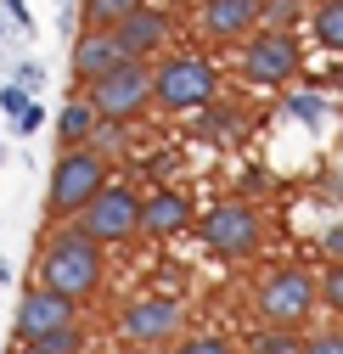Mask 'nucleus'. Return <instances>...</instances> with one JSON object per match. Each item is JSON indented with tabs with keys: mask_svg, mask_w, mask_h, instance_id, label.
Masks as SVG:
<instances>
[{
	"mask_svg": "<svg viewBox=\"0 0 343 354\" xmlns=\"http://www.w3.org/2000/svg\"><path fill=\"white\" fill-rule=\"evenodd\" d=\"M34 281L62 292V298H73V304H91L107 287V248L62 219V225L51 231V242L39 248V259H34Z\"/></svg>",
	"mask_w": 343,
	"mask_h": 354,
	"instance_id": "f257e3e1",
	"label": "nucleus"
},
{
	"mask_svg": "<svg viewBox=\"0 0 343 354\" xmlns=\"http://www.w3.org/2000/svg\"><path fill=\"white\" fill-rule=\"evenodd\" d=\"M214 91H220V73L197 51H175L152 68V107L163 113H203L214 107Z\"/></svg>",
	"mask_w": 343,
	"mask_h": 354,
	"instance_id": "f03ea898",
	"label": "nucleus"
},
{
	"mask_svg": "<svg viewBox=\"0 0 343 354\" xmlns=\"http://www.w3.org/2000/svg\"><path fill=\"white\" fill-rule=\"evenodd\" d=\"M102 186H107V152H96V147H68V152L57 158V169H51L46 225H51V219H57V225H62V219H73Z\"/></svg>",
	"mask_w": 343,
	"mask_h": 354,
	"instance_id": "7ed1b4c3",
	"label": "nucleus"
},
{
	"mask_svg": "<svg viewBox=\"0 0 343 354\" xmlns=\"http://www.w3.org/2000/svg\"><path fill=\"white\" fill-rule=\"evenodd\" d=\"M79 96L91 102L96 118H107V124H136V118H147V107H152V68L130 57V62L107 68L102 79H91Z\"/></svg>",
	"mask_w": 343,
	"mask_h": 354,
	"instance_id": "20e7f679",
	"label": "nucleus"
},
{
	"mask_svg": "<svg viewBox=\"0 0 343 354\" xmlns=\"http://www.w3.org/2000/svg\"><path fill=\"white\" fill-rule=\"evenodd\" d=\"M73 225H79L84 236H96L102 248L141 236V197H136V186H113V180H107L91 203L73 214Z\"/></svg>",
	"mask_w": 343,
	"mask_h": 354,
	"instance_id": "39448f33",
	"label": "nucleus"
},
{
	"mask_svg": "<svg viewBox=\"0 0 343 354\" xmlns=\"http://www.w3.org/2000/svg\"><path fill=\"white\" fill-rule=\"evenodd\" d=\"M197 236L208 242V253H220V259H253L259 253V242H265V231H259V214H253L248 203H220V208H208L203 214V225H197Z\"/></svg>",
	"mask_w": 343,
	"mask_h": 354,
	"instance_id": "423d86ee",
	"label": "nucleus"
},
{
	"mask_svg": "<svg viewBox=\"0 0 343 354\" xmlns=\"http://www.w3.org/2000/svg\"><path fill=\"white\" fill-rule=\"evenodd\" d=\"M298 39L287 34V28H265V34H248L242 39V79H253V84H287L293 73H298Z\"/></svg>",
	"mask_w": 343,
	"mask_h": 354,
	"instance_id": "0eeeda50",
	"label": "nucleus"
},
{
	"mask_svg": "<svg viewBox=\"0 0 343 354\" xmlns=\"http://www.w3.org/2000/svg\"><path fill=\"white\" fill-rule=\"evenodd\" d=\"M180 326H186V304H180V298H136V304L118 315L124 343H136V348H163V343H175Z\"/></svg>",
	"mask_w": 343,
	"mask_h": 354,
	"instance_id": "6e6552de",
	"label": "nucleus"
},
{
	"mask_svg": "<svg viewBox=\"0 0 343 354\" xmlns=\"http://www.w3.org/2000/svg\"><path fill=\"white\" fill-rule=\"evenodd\" d=\"M62 326H79V304L34 281V287L17 298V315H12L17 343H39V337H51V332H62Z\"/></svg>",
	"mask_w": 343,
	"mask_h": 354,
	"instance_id": "1a4fd4ad",
	"label": "nucleus"
},
{
	"mask_svg": "<svg viewBox=\"0 0 343 354\" xmlns=\"http://www.w3.org/2000/svg\"><path fill=\"white\" fill-rule=\"evenodd\" d=\"M315 309V281L304 270H270L259 281V315L270 326H298Z\"/></svg>",
	"mask_w": 343,
	"mask_h": 354,
	"instance_id": "9d476101",
	"label": "nucleus"
},
{
	"mask_svg": "<svg viewBox=\"0 0 343 354\" xmlns=\"http://www.w3.org/2000/svg\"><path fill=\"white\" fill-rule=\"evenodd\" d=\"M169 34H175V23H169V12H158V6H141L130 12V17H118L113 23V39H118V51L124 57H136V62H147V57H158L163 46H169Z\"/></svg>",
	"mask_w": 343,
	"mask_h": 354,
	"instance_id": "9b49d317",
	"label": "nucleus"
},
{
	"mask_svg": "<svg viewBox=\"0 0 343 354\" xmlns=\"http://www.w3.org/2000/svg\"><path fill=\"white\" fill-rule=\"evenodd\" d=\"M265 0H203V34L214 46H242V39L259 28Z\"/></svg>",
	"mask_w": 343,
	"mask_h": 354,
	"instance_id": "f8f14e48",
	"label": "nucleus"
},
{
	"mask_svg": "<svg viewBox=\"0 0 343 354\" xmlns=\"http://www.w3.org/2000/svg\"><path fill=\"white\" fill-rule=\"evenodd\" d=\"M118 62H130L118 51V39H113V28H79L73 34V51H68V73H73V84L84 91L91 79H102L107 68H118Z\"/></svg>",
	"mask_w": 343,
	"mask_h": 354,
	"instance_id": "ddd939ff",
	"label": "nucleus"
},
{
	"mask_svg": "<svg viewBox=\"0 0 343 354\" xmlns=\"http://www.w3.org/2000/svg\"><path fill=\"white\" fill-rule=\"evenodd\" d=\"M192 225V197L186 192H152L141 197V236H180Z\"/></svg>",
	"mask_w": 343,
	"mask_h": 354,
	"instance_id": "4468645a",
	"label": "nucleus"
},
{
	"mask_svg": "<svg viewBox=\"0 0 343 354\" xmlns=\"http://www.w3.org/2000/svg\"><path fill=\"white\" fill-rule=\"evenodd\" d=\"M96 107L91 102H84V96H68L62 102V113H57V147L68 152V147H91L96 141Z\"/></svg>",
	"mask_w": 343,
	"mask_h": 354,
	"instance_id": "2eb2a0df",
	"label": "nucleus"
},
{
	"mask_svg": "<svg viewBox=\"0 0 343 354\" xmlns=\"http://www.w3.org/2000/svg\"><path fill=\"white\" fill-rule=\"evenodd\" d=\"M310 34L321 39L326 51H343V0H321V6H310Z\"/></svg>",
	"mask_w": 343,
	"mask_h": 354,
	"instance_id": "dca6fc26",
	"label": "nucleus"
},
{
	"mask_svg": "<svg viewBox=\"0 0 343 354\" xmlns=\"http://www.w3.org/2000/svg\"><path fill=\"white\" fill-rule=\"evenodd\" d=\"M141 6V0H79V17H84V28H113L118 17H130Z\"/></svg>",
	"mask_w": 343,
	"mask_h": 354,
	"instance_id": "f3484780",
	"label": "nucleus"
},
{
	"mask_svg": "<svg viewBox=\"0 0 343 354\" xmlns=\"http://www.w3.org/2000/svg\"><path fill=\"white\" fill-rule=\"evenodd\" d=\"M253 354H304V343H298L293 326H265L253 337Z\"/></svg>",
	"mask_w": 343,
	"mask_h": 354,
	"instance_id": "a211bd4d",
	"label": "nucleus"
},
{
	"mask_svg": "<svg viewBox=\"0 0 343 354\" xmlns=\"http://www.w3.org/2000/svg\"><path fill=\"white\" fill-rule=\"evenodd\" d=\"M34 354H79L84 348V332L79 326H62V332H51V337H39V343H28Z\"/></svg>",
	"mask_w": 343,
	"mask_h": 354,
	"instance_id": "6ab92c4d",
	"label": "nucleus"
},
{
	"mask_svg": "<svg viewBox=\"0 0 343 354\" xmlns=\"http://www.w3.org/2000/svg\"><path fill=\"white\" fill-rule=\"evenodd\" d=\"M321 304L343 315V259H332V270L321 276Z\"/></svg>",
	"mask_w": 343,
	"mask_h": 354,
	"instance_id": "aec40b11",
	"label": "nucleus"
},
{
	"mask_svg": "<svg viewBox=\"0 0 343 354\" xmlns=\"http://www.w3.org/2000/svg\"><path fill=\"white\" fill-rule=\"evenodd\" d=\"M287 113H293V118H304V124H326V113H332V107H326L321 96H293V102H287Z\"/></svg>",
	"mask_w": 343,
	"mask_h": 354,
	"instance_id": "412c9836",
	"label": "nucleus"
},
{
	"mask_svg": "<svg viewBox=\"0 0 343 354\" xmlns=\"http://www.w3.org/2000/svg\"><path fill=\"white\" fill-rule=\"evenodd\" d=\"M12 84H23L28 96H39V91H46V68H39V62L28 57V62H17V73H12Z\"/></svg>",
	"mask_w": 343,
	"mask_h": 354,
	"instance_id": "4be33fe9",
	"label": "nucleus"
},
{
	"mask_svg": "<svg viewBox=\"0 0 343 354\" xmlns=\"http://www.w3.org/2000/svg\"><path fill=\"white\" fill-rule=\"evenodd\" d=\"M298 6H304V0H265V17H259V23H270V28H287V23L298 17Z\"/></svg>",
	"mask_w": 343,
	"mask_h": 354,
	"instance_id": "5701e85b",
	"label": "nucleus"
},
{
	"mask_svg": "<svg viewBox=\"0 0 343 354\" xmlns=\"http://www.w3.org/2000/svg\"><path fill=\"white\" fill-rule=\"evenodd\" d=\"M28 102H34V96L23 91V84H0V113H6V118H17Z\"/></svg>",
	"mask_w": 343,
	"mask_h": 354,
	"instance_id": "b1692460",
	"label": "nucleus"
},
{
	"mask_svg": "<svg viewBox=\"0 0 343 354\" xmlns=\"http://www.w3.org/2000/svg\"><path fill=\"white\" fill-rule=\"evenodd\" d=\"M175 354H231V343L225 337H186Z\"/></svg>",
	"mask_w": 343,
	"mask_h": 354,
	"instance_id": "393cba45",
	"label": "nucleus"
},
{
	"mask_svg": "<svg viewBox=\"0 0 343 354\" xmlns=\"http://www.w3.org/2000/svg\"><path fill=\"white\" fill-rule=\"evenodd\" d=\"M0 12H6V23H12V28H23V34L34 28V12H28V0H0Z\"/></svg>",
	"mask_w": 343,
	"mask_h": 354,
	"instance_id": "a878e982",
	"label": "nucleus"
},
{
	"mask_svg": "<svg viewBox=\"0 0 343 354\" xmlns=\"http://www.w3.org/2000/svg\"><path fill=\"white\" fill-rule=\"evenodd\" d=\"M304 354H343V332H321V337H310Z\"/></svg>",
	"mask_w": 343,
	"mask_h": 354,
	"instance_id": "bb28decb",
	"label": "nucleus"
},
{
	"mask_svg": "<svg viewBox=\"0 0 343 354\" xmlns=\"http://www.w3.org/2000/svg\"><path fill=\"white\" fill-rule=\"evenodd\" d=\"M39 124H46V107H39V102H28V107L17 113V136H34Z\"/></svg>",
	"mask_w": 343,
	"mask_h": 354,
	"instance_id": "cd10ccee",
	"label": "nucleus"
},
{
	"mask_svg": "<svg viewBox=\"0 0 343 354\" xmlns=\"http://www.w3.org/2000/svg\"><path fill=\"white\" fill-rule=\"evenodd\" d=\"M321 253H326V259H343V225H332V231L321 236Z\"/></svg>",
	"mask_w": 343,
	"mask_h": 354,
	"instance_id": "c85d7f7f",
	"label": "nucleus"
},
{
	"mask_svg": "<svg viewBox=\"0 0 343 354\" xmlns=\"http://www.w3.org/2000/svg\"><path fill=\"white\" fill-rule=\"evenodd\" d=\"M6 281H12V264H6V259H0V292H6Z\"/></svg>",
	"mask_w": 343,
	"mask_h": 354,
	"instance_id": "c756f323",
	"label": "nucleus"
},
{
	"mask_svg": "<svg viewBox=\"0 0 343 354\" xmlns=\"http://www.w3.org/2000/svg\"><path fill=\"white\" fill-rule=\"evenodd\" d=\"M0 39H12V23H6V12H0Z\"/></svg>",
	"mask_w": 343,
	"mask_h": 354,
	"instance_id": "7c9ffc66",
	"label": "nucleus"
},
{
	"mask_svg": "<svg viewBox=\"0 0 343 354\" xmlns=\"http://www.w3.org/2000/svg\"><path fill=\"white\" fill-rule=\"evenodd\" d=\"M0 163H6V141H0Z\"/></svg>",
	"mask_w": 343,
	"mask_h": 354,
	"instance_id": "2f4dec72",
	"label": "nucleus"
}]
</instances>
